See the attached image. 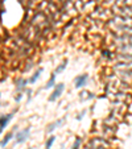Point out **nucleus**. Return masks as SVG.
<instances>
[{"label": "nucleus", "mask_w": 132, "mask_h": 149, "mask_svg": "<svg viewBox=\"0 0 132 149\" xmlns=\"http://www.w3.org/2000/svg\"><path fill=\"white\" fill-rule=\"evenodd\" d=\"M112 73H115V75L120 81L132 84V69H118V70H112Z\"/></svg>", "instance_id": "obj_2"}, {"label": "nucleus", "mask_w": 132, "mask_h": 149, "mask_svg": "<svg viewBox=\"0 0 132 149\" xmlns=\"http://www.w3.org/2000/svg\"><path fill=\"white\" fill-rule=\"evenodd\" d=\"M63 91H65V84L63 83H57L54 86L53 91H52L50 96H49V102H56L57 99H60L61 96H62Z\"/></svg>", "instance_id": "obj_4"}, {"label": "nucleus", "mask_w": 132, "mask_h": 149, "mask_svg": "<svg viewBox=\"0 0 132 149\" xmlns=\"http://www.w3.org/2000/svg\"><path fill=\"white\" fill-rule=\"evenodd\" d=\"M63 121H65V119L62 118V119H60V120H56V121H53V123H50V124L46 127V133L48 135H52L54 131L57 129V128H60L61 125L63 124Z\"/></svg>", "instance_id": "obj_9"}, {"label": "nucleus", "mask_w": 132, "mask_h": 149, "mask_svg": "<svg viewBox=\"0 0 132 149\" xmlns=\"http://www.w3.org/2000/svg\"><path fill=\"white\" fill-rule=\"evenodd\" d=\"M87 82H88V74L83 73V74L76 77V79H74V87L76 88H83L87 84Z\"/></svg>", "instance_id": "obj_6"}, {"label": "nucleus", "mask_w": 132, "mask_h": 149, "mask_svg": "<svg viewBox=\"0 0 132 149\" xmlns=\"http://www.w3.org/2000/svg\"><path fill=\"white\" fill-rule=\"evenodd\" d=\"M101 57L107 61H111V59H114V52L111 50V48H104L101 50Z\"/></svg>", "instance_id": "obj_12"}, {"label": "nucleus", "mask_w": 132, "mask_h": 149, "mask_svg": "<svg viewBox=\"0 0 132 149\" xmlns=\"http://www.w3.org/2000/svg\"><path fill=\"white\" fill-rule=\"evenodd\" d=\"M115 53H126L132 54V44H122V45H114Z\"/></svg>", "instance_id": "obj_8"}, {"label": "nucleus", "mask_w": 132, "mask_h": 149, "mask_svg": "<svg viewBox=\"0 0 132 149\" xmlns=\"http://www.w3.org/2000/svg\"><path fill=\"white\" fill-rule=\"evenodd\" d=\"M82 143H83V140H82V137L77 136L76 139H74V143H73V145H71V149H81Z\"/></svg>", "instance_id": "obj_17"}, {"label": "nucleus", "mask_w": 132, "mask_h": 149, "mask_svg": "<svg viewBox=\"0 0 132 149\" xmlns=\"http://www.w3.org/2000/svg\"><path fill=\"white\" fill-rule=\"evenodd\" d=\"M29 136H31V127H27L21 131H17V132H16V136L13 137L15 144L16 145H19V144L25 143L27 140L29 139Z\"/></svg>", "instance_id": "obj_3"}, {"label": "nucleus", "mask_w": 132, "mask_h": 149, "mask_svg": "<svg viewBox=\"0 0 132 149\" xmlns=\"http://www.w3.org/2000/svg\"><path fill=\"white\" fill-rule=\"evenodd\" d=\"M32 67H33V61H28V62L25 63V66H24L22 70H24V71H29Z\"/></svg>", "instance_id": "obj_18"}, {"label": "nucleus", "mask_w": 132, "mask_h": 149, "mask_svg": "<svg viewBox=\"0 0 132 149\" xmlns=\"http://www.w3.org/2000/svg\"><path fill=\"white\" fill-rule=\"evenodd\" d=\"M21 99H22V93H17V95L15 96V102L19 103V102H21Z\"/></svg>", "instance_id": "obj_19"}, {"label": "nucleus", "mask_w": 132, "mask_h": 149, "mask_svg": "<svg viewBox=\"0 0 132 149\" xmlns=\"http://www.w3.org/2000/svg\"><path fill=\"white\" fill-rule=\"evenodd\" d=\"M67 63H69V59H67V58H65V59H63V61H62V62L60 63V65H58L56 69H54V74H56V75H57V74H61V73H62L63 70H65V69H66V66H67Z\"/></svg>", "instance_id": "obj_14"}, {"label": "nucleus", "mask_w": 132, "mask_h": 149, "mask_svg": "<svg viewBox=\"0 0 132 149\" xmlns=\"http://www.w3.org/2000/svg\"><path fill=\"white\" fill-rule=\"evenodd\" d=\"M16 111H17V108H16L15 111L10 112V114H7V115H1V116H0V133H3V131L5 129V127L8 125V123L12 120V118H13V115H15Z\"/></svg>", "instance_id": "obj_5"}, {"label": "nucleus", "mask_w": 132, "mask_h": 149, "mask_svg": "<svg viewBox=\"0 0 132 149\" xmlns=\"http://www.w3.org/2000/svg\"><path fill=\"white\" fill-rule=\"evenodd\" d=\"M28 149H32V148H28Z\"/></svg>", "instance_id": "obj_22"}, {"label": "nucleus", "mask_w": 132, "mask_h": 149, "mask_svg": "<svg viewBox=\"0 0 132 149\" xmlns=\"http://www.w3.org/2000/svg\"><path fill=\"white\" fill-rule=\"evenodd\" d=\"M83 149H104V148H87V146H83Z\"/></svg>", "instance_id": "obj_21"}, {"label": "nucleus", "mask_w": 132, "mask_h": 149, "mask_svg": "<svg viewBox=\"0 0 132 149\" xmlns=\"http://www.w3.org/2000/svg\"><path fill=\"white\" fill-rule=\"evenodd\" d=\"M83 146H87V148H104V149H111L112 148V143H111L110 139H107L104 136H93L91 139H88V141Z\"/></svg>", "instance_id": "obj_1"}, {"label": "nucleus", "mask_w": 132, "mask_h": 149, "mask_svg": "<svg viewBox=\"0 0 132 149\" xmlns=\"http://www.w3.org/2000/svg\"><path fill=\"white\" fill-rule=\"evenodd\" d=\"M85 115H86V111H82L81 114H78V115H77V120H82Z\"/></svg>", "instance_id": "obj_20"}, {"label": "nucleus", "mask_w": 132, "mask_h": 149, "mask_svg": "<svg viewBox=\"0 0 132 149\" xmlns=\"http://www.w3.org/2000/svg\"><path fill=\"white\" fill-rule=\"evenodd\" d=\"M54 143H56V136L50 135V136L48 137L46 141H45V149H52V146H53Z\"/></svg>", "instance_id": "obj_16"}, {"label": "nucleus", "mask_w": 132, "mask_h": 149, "mask_svg": "<svg viewBox=\"0 0 132 149\" xmlns=\"http://www.w3.org/2000/svg\"><path fill=\"white\" fill-rule=\"evenodd\" d=\"M42 71H44V69H42V67H38L37 70H36V71L33 73V75H32V77L28 79V81H29V83H36V82H37V79L41 77V74H42Z\"/></svg>", "instance_id": "obj_13"}, {"label": "nucleus", "mask_w": 132, "mask_h": 149, "mask_svg": "<svg viewBox=\"0 0 132 149\" xmlns=\"http://www.w3.org/2000/svg\"><path fill=\"white\" fill-rule=\"evenodd\" d=\"M94 98H95V94L91 93V91L82 90L81 93H79V100H81V102H86V100L94 99Z\"/></svg>", "instance_id": "obj_10"}, {"label": "nucleus", "mask_w": 132, "mask_h": 149, "mask_svg": "<svg viewBox=\"0 0 132 149\" xmlns=\"http://www.w3.org/2000/svg\"><path fill=\"white\" fill-rule=\"evenodd\" d=\"M56 74H52L50 75V78H49V79H48V82H46V84H45L44 86V88L45 90H48V88H54V86H56Z\"/></svg>", "instance_id": "obj_15"}, {"label": "nucleus", "mask_w": 132, "mask_h": 149, "mask_svg": "<svg viewBox=\"0 0 132 149\" xmlns=\"http://www.w3.org/2000/svg\"><path fill=\"white\" fill-rule=\"evenodd\" d=\"M15 137V133H13V131H10L8 133L5 135V136L1 139V141H0V148H5L8 144H10V141Z\"/></svg>", "instance_id": "obj_11"}, {"label": "nucleus", "mask_w": 132, "mask_h": 149, "mask_svg": "<svg viewBox=\"0 0 132 149\" xmlns=\"http://www.w3.org/2000/svg\"><path fill=\"white\" fill-rule=\"evenodd\" d=\"M29 83L28 79H25V78H16L15 79V86H16V91L17 93H22V91L27 90V84Z\"/></svg>", "instance_id": "obj_7"}]
</instances>
